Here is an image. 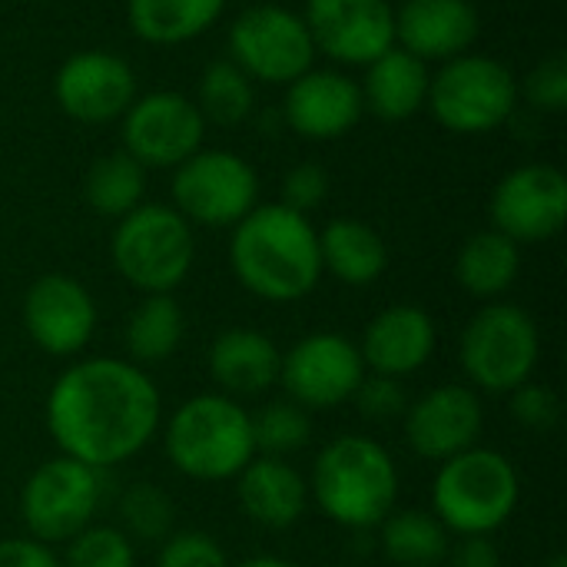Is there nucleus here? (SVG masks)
<instances>
[{"label": "nucleus", "mask_w": 567, "mask_h": 567, "mask_svg": "<svg viewBox=\"0 0 567 567\" xmlns=\"http://www.w3.org/2000/svg\"><path fill=\"white\" fill-rule=\"evenodd\" d=\"M492 229L512 243H548L567 223V179L551 163H528L502 176L488 203Z\"/></svg>", "instance_id": "14"}, {"label": "nucleus", "mask_w": 567, "mask_h": 567, "mask_svg": "<svg viewBox=\"0 0 567 567\" xmlns=\"http://www.w3.org/2000/svg\"><path fill=\"white\" fill-rule=\"evenodd\" d=\"M522 478L515 462L498 449H468L439 465L432 485V515L455 538L495 535L518 508Z\"/></svg>", "instance_id": "5"}, {"label": "nucleus", "mask_w": 567, "mask_h": 567, "mask_svg": "<svg viewBox=\"0 0 567 567\" xmlns=\"http://www.w3.org/2000/svg\"><path fill=\"white\" fill-rule=\"evenodd\" d=\"M110 259L113 269L143 296L173 292L186 282L196 262V236L173 206L140 203L133 213L116 219Z\"/></svg>", "instance_id": "6"}, {"label": "nucleus", "mask_w": 567, "mask_h": 567, "mask_svg": "<svg viewBox=\"0 0 567 567\" xmlns=\"http://www.w3.org/2000/svg\"><path fill=\"white\" fill-rule=\"evenodd\" d=\"M512 395V419H518L532 432H551L561 419V399L545 382H525Z\"/></svg>", "instance_id": "37"}, {"label": "nucleus", "mask_w": 567, "mask_h": 567, "mask_svg": "<svg viewBox=\"0 0 567 567\" xmlns=\"http://www.w3.org/2000/svg\"><path fill=\"white\" fill-rule=\"evenodd\" d=\"M166 458L193 482H229L252 458V415L223 392L186 399L163 435Z\"/></svg>", "instance_id": "4"}, {"label": "nucleus", "mask_w": 567, "mask_h": 567, "mask_svg": "<svg viewBox=\"0 0 567 567\" xmlns=\"http://www.w3.org/2000/svg\"><path fill=\"white\" fill-rule=\"evenodd\" d=\"M23 329L47 355H76L96 332V302L80 279L47 272L23 296Z\"/></svg>", "instance_id": "16"}, {"label": "nucleus", "mask_w": 567, "mask_h": 567, "mask_svg": "<svg viewBox=\"0 0 567 567\" xmlns=\"http://www.w3.org/2000/svg\"><path fill=\"white\" fill-rule=\"evenodd\" d=\"M478 40L472 0H405L395 7V43L422 63H449Z\"/></svg>", "instance_id": "20"}, {"label": "nucleus", "mask_w": 567, "mask_h": 567, "mask_svg": "<svg viewBox=\"0 0 567 567\" xmlns=\"http://www.w3.org/2000/svg\"><path fill=\"white\" fill-rule=\"evenodd\" d=\"M409 449L425 462H449L478 445L485 409L472 385H435L405 409Z\"/></svg>", "instance_id": "17"}, {"label": "nucleus", "mask_w": 567, "mask_h": 567, "mask_svg": "<svg viewBox=\"0 0 567 567\" xmlns=\"http://www.w3.org/2000/svg\"><path fill=\"white\" fill-rule=\"evenodd\" d=\"M286 123L306 140H339L362 116L359 83L339 70H306L289 83L286 93Z\"/></svg>", "instance_id": "19"}, {"label": "nucleus", "mask_w": 567, "mask_h": 567, "mask_svg": "<svg viewBox=\"0 0 567 567\" xmlns=\"http://www.w3.org/2000/svg\"><path fill=\"white\" fill-rule=\"evenodd\" d=\"M229 60L259 83H292L312 70L316 47L302 17L289 7L259 3L229 27Z\"/></svg>", "instance_id": "11"}, {"label": "nucleus", "mask_w": 567, "mask_h": 567, "mask_svg": "<svg viewBox=\"0 0 567 567\" xmlns=\"http://www.w3.org/2000/svg\"><path fill=\"white\" fill-rule=\"evenodd\" d=\"M256 169L229 150H199L173 173V209L193 226H236L259 203Z\"/></svg>", "instance_id": "10"}, {"label": "nucleus", "mask_w": 567, "mask_h": 567, "mask_svg": "<svg viewBox=\"0 0 567 567\" xmlns=\"http://www.w3.org/2000/svg\"><path fill=\"white\" fill-rule=\"evenodd\" d=\"M382 551L395 567H442L452 548L449 528L422 508H395L382 525Z\"/></svg>", "instance_id": "29"}, {"label": "nucleus", "mask_w": 567, "mask_h": 567, "mask_svg": "<svg viewBox=\"0 0 567 567\" xmlns=\"http://www.w3.org/2000/svg\"><path fill=\"white\" fill-rule=\"evenodd\" d=\"M53 96L76 123H113L136 100V76L116 53L83 50L56 70Z\"/></svg>", "instance_id": "18"}, {"label": "nucleus", "mask_w": 567, "mask_h": 567, "mask_svg": "<svg viewBox=\"0 0 567 567\" xmlns=\"http://www.w3.org/2000/svg\"><path fill=\"white\" fill-rule=\"evenodd\" d=\"M525 96L535 110L545 113H561L567 106V60L561 53L542 60L528 76H525Z\"/></svg>", "instance_id": "38"}, {"label": "nucleus", "mask_w": 567, "mask_h": 567, "mask_svg": "<svg viewBox=\"0 0 567 567\" xmlns=\"http://www.w3.org/2000/svg\"><path fill=\"white\" fill-rule=\"evenodd\" d=\"M236 498L252 525L286 532L309 508V478H302V472L286 458L256 455L236 475Z\"/></svg>", "instance_id": "22"}, {"label": "nucleus", "mask_w": 567, "mask_h": 567, "mask_svg": "<svg viewBox=\"0 0 567 567\" xmlns=\"http://www.w3.org/2000/svg\"><path fill=\"white\" fill-rule=\"evenodd\" d=\"M0 567H60V558L43 542L0 538Z\"/></svg>", "instance_id": "41"}, {"label": "nucleus", "mask_w": 567, "mask_h": 567, "mask_svg": "<svg viewBox=\"0 0 567 567\" xmlns=\"http://www.w3.org/2000/svg\"><path fill=\"white\" fill-rule=\"evenodd\" d=\"M60 567H136V548L116 525H90L66 542Z\"/></svg>", "instance_id": "34"}, {"label": "nucleus", "mask_w": 567, "mask_h": 567, "mask_svg": "<svg viewBox=\"0 0 567 567\" xmlns=\"http://www.w3.org/2000/svg\"><path fill=\"white\" fill-rule=\"evenodd\" d=\"M542 567H567V558L565 555H551V558H548Z\"/></svg>", "instance_id": "43"}, {"label": "nucleus", "mask_w": 567, "mask_h": 567, "mask_svg": "<svg viewBox=\"0 0 567 567\" xmlns=\"http://www.w3.org/2000/svg\"><path fill=\"white\" fill-rule=\"evenodd\" d=\"M302 23L316 53L336 63L369 66L395 47V7L389 0H306Z\"/></svg>", "instance_id": "15"}, {"label": "nucleus", "mask_w": 567, "mask_h": 567, "mask_svg": "<svg viewBox=\"0 0 567 567\" xmlns=\"http://www.w3.org/2000/svg\"><path fill=\"white\" fill-rule=\"evenodd\" d=\"M252 100H256L252 80L233 60H213L199 76V90L193 103L203 123L239 126L252 113Z\"/></svg>", "instance_id": "31"}, {"label": "nucleus", "mask_w": 567, "mask_h": 567, "mask_svg": "<svg viewBox=\"0 0 567 567\" xmlns=\"http://www.w3.org/2000/svg\"><path fill=\"white\" fill-rule=\"evenodd\" d=\"M146 193V169L130 153H106L100 156L83 176V199L93 213L123 219L143 203Z\"/></svg>", "instance_id": "30"}, {"label": "nucleus", "mask_w": 567, "mask_h": 567, "mask_svg": "<svg viewBox=\"0 0 567 567\" xmlns=\"http://www.w3.org/2000/svg\"><path fill=\"white\" fill-rule=\"evenodd\" d=\"M312 439V419L306 409H299L289 399L269 402L252 415V442L256 455L286 458L299 449H306Z\"/></svg>", "instance_id": "33"}, {"label": "nucleus", "mask_w": 567, "mask_h": 567, "mask_svg": "<svg viewBox=\"0 0 567 567\" xmlns=\"http://www.w3.org/2000/svg\"><path fill=\"white\" fill-rule=\"evenodd\" d=\"M116 512H120V532L130 542H143V545H163L176 525L173 498L153 482L126 485L116 502Z\"/></svg>", "instance_id": "32"}, {"label": "nucleus", "mask_w": 567, "mask_h": 567, "mask_svg": "<svg viewBox=\"0 0 567 567\" xmlns=\"http://www.w3.org/2000/svg\"><path fill=\"white\" fill-rule=\"evenodd\" d=\"M522 272V246L502 236L498 229H482L468 236L455 259V279L458 286L475 296L495 302L505 296Z\"/></svg>", "instance_id": "26"}, {"label": "nucleus", "mask_w": 567, "mask_h": 567, "mask_svg": "<svg viewBox=\"0 0 567 567\" xmlns=\"http://www.w3.org/2000/svg\"><path fill=\"white\" fill-rule=\"evenodd\" d=\"M429 83H432L429 63H422L402 47H392L365 66V80L359 93L365 110H372L379 120L395 123L415 116L425 106Z\"/></svg>", "instance_id": "24"}, {"label": "nucleus", "mask_w": 567, "mask_h": 567, "mask_svg": "<svg viewBox=\"0 0 567 567\" xmlns=\"http://www.w3.org/2000/svg\"><path fill=\"white\" fill-rule=\"evenodd\" d=\"M359 352L369 372L405 379L432 359L435 322L419 306H409V302L389 306L365 326Z\"/></svg>", "instance_id": "21"}, {"label": "nucleus", "mask_w": 567, "mask_h": 567, "mask_svg": "<svg viewBox=\"0 0 567 567\" xmlns=\"http://www.w3.org/2000/svg\"><path fill=\"white\" fill-rule=\"evenodd\" d=\"M229 262L243 289L266 302H296L322 279L319 229L309 216L266 203L233 226Z\"/></svg>", "instance_id": "2"}, {"label": "nucleus", "mask_w": 567, "mask_h": 567, "mask_svg": "<svg viewBox=\"0 0 567 567\" xmlns=\"http://www.w3.org/2000/svg\"><path fill=\"white\" fill-rule=\"evenodd\" d=\"M103 505V472L66 455L40 462L20 488V518L27 538L43 545H66L93 525Z\"/></svg>", "instance_id": "9"}, {"label": "nucleus", "mask_w": 567, "mask_h": 567, "mask_svg": "<svg viewBox=\"0 0 567 567\" xmlns=\"http://www.w3.org/2000/svg\"><path fill=\"white\" fill-rule=\"evenodd\" d=\"M319 259L322 272H332L339 282L372 286L389 266V249L369 223L342 216L319 233Z\"/></svg>", "instance_id": "25"}, {"label": "nucleus", "mask_w": 567, "mask_h": 567, "mask_svg": "<svg viewBox=\"0 0 567 567\" xmlns=\"http://www.w3.org/2000/svg\"><path fill=\"white\" fill-rule=\"evenodd\" d=\"M365 362L359 346L342 332H312L282 352L279 385L286 399L306 412H329L352 402L365 379Z\"/></svg>", "instance_id": "12"}, {"label": "nucleus", "mask_w": 567, "mask_h": 567, "mask_svg": "<svg viewBox=\"0 0 567 567\" xmlns=\"http://www.w3.org/2000/svg\"><path fill=\"white\" fill-rule=\"evenodd\" d=\"M518 103V83L515 73L482 53H462L432 76L425 106L432 116L462 136H482L498 130Z\"/></svg>", "instance_id": "8"}, {"label": "nucleus", "mask_w": 567, "mask_h": 567, "mask_svg": "<svg viewBox=\"0 0 567 567\" xmlns=\"http://www.w3.org/2000/svg\"><path fill=\"white\" fill-rule=\"evenodd\" d=\"M542 359L535 319L515 302L482 306L458 339V362L468 382L492 395H508L532 382Z\"/></svg>", "instance_id": "7"}, {"label": "nucleus", "mask_w": 567, "mask_h": 567, "mask_svg": "<svg viewBox=\"0 0 567 567\" xmlns=\"http://www.w3.org/2000/svg\"><path fill=\"white\" fill-rule=\"evenodd\" d=\"M352 402L372 422H392V419L405 415V409H409V395L402 389V379H389V375H375V372H365Z\"/></svg>", "instance_id": "36"}, {"label": "nucleus", "mask_w": 567, "mask_h": 567, "mask_svg": "<svg viewBox=\"0 0 567 567\" xmlns=\"http://www.w3.org/2000/svg\"><path fill=\"white\" fill-rule=\"evenodd\" d=\"M163 402L143 365L130 359H80L47 395V432L60 455L96 472L136 458L159 432Z\"/></svg>", "instance_id": "1"}, {"label": "nucleus", "mask_w": 567, "mask_h": 567, "mask_svg": "<svg viewBox=\"0 0 567 567\" xmlns=\"http://www.w3.org/2000/svg\"><path fill=\"white\" fill-rule=\"evenodd\" d=\"M156 567H233L223 545L206 532H173L156 555Z\"/></svg>", "instance_id": "35"}, {"label": "nucleus", "mask_w": 567, "mask_h": 567, "mask_svg": "<svg viewBox=\"0 0 567 567\" xmlns=\"http://www.w3.org/2000/svg\"><path fill=\"white\" fill-rule=\"evenodd\" d=\"M236 567H296V565H292V561H286V558H276V555H252V558L239 561Z\"/></svg>", "instance_id": "42"}, {"label": "nucleus", "mask_w": 567, "mask_h": 567, "mask_svg": "<svg viewBox=\"0 0 567 567\" xmlns=\"http://www.w3.org/2000/svg\"><path fill=\"white\" fill-rule=\"evenodd\" d=\"M223 7L226 0H130L126 17L140 40L176 47L206 33L219 20Z\"/></svg>", "instance_id": "28"}, {"label": "nucleus", "mask_w": 567, "mask_h": 567, "mask_svg": "<svg viewBox=\"0 0 567 567\" xmlns=\"http://www.w3.org/2000/svg\"><path fill=\"white\" fill-rule=\"evenodd\" d=\"M123 120V153L143 169H176L203 150L206 123L196 103L173 90L136 96Z\"/></svg>", "instance_id": "13"}, {"label": "nucleus", "mask_w": 567, "mask_h": 567, "mask_svg": "<svg viewBox=\"0 0 567 567\" xmlns=\"http://www.w3.org/2000/svg\"><path fill=\"white\" fill-rule=\"evenodd\" d=\"M206 365L223 395H262L279 382L282 352L266 332L236 326L213 339Z\"/></svg>", "instance_id": "23"}, {"label": "nucleus", "mask_w": 567, "mask_h": 567, "mask_svg": "<svg viewBox=\"0 0 567 567\" xmlns=\"http://www.w3.org/2000/svg\"><path fill=\"white\" fill-rule=\"evenodd\" d=\"M445 567H502V551L488 535H468L452 542Z\"/></svg>", "instance_id": "40"}, {"label": "nucleus", "mask_w": 567, "mask_h": 567, "mask_svg": "<svg viewBox=\"0 0 567 567\" xmlns=\"http://www.w3.org/2000/svg\"><path fill=\"white\" fill-rule=\"evenodd\" d=\"M309 498L339 528L372 532L399 502L395 458L375 439L339 435L316 455Z\"/></svg>", "instance_id": "3"}, {"label": "nucleus", "mask_w": 567, "mask_h": 567, "mask_svg": "<svg viewBox=\"0 0 567 567\" xmlns=\"http://www.w3.org/2000/svg\"><path fill=\"white\" fill-rule=\"evenodd\" d=\"M186 336V316L173 292H150L143 296L123 326V346L130 362L156 365L176 355Z\"/></svg>", "instance_id": "27"}, {"label": "nucleus", "mask_w": 567, "mask_h": 567, "mask_svg": "<svg viewBox=\"0 0 567 567\" xmlns=\"http://www.w3.org/2000/svg\"><path fill=\"white\" fill-rule=\"evenodd\" d=\"M329 196V173L319 163H299L282 179V206L296 213H312Z\"/></svg>", "instance_id": "39"}]
</instances>
